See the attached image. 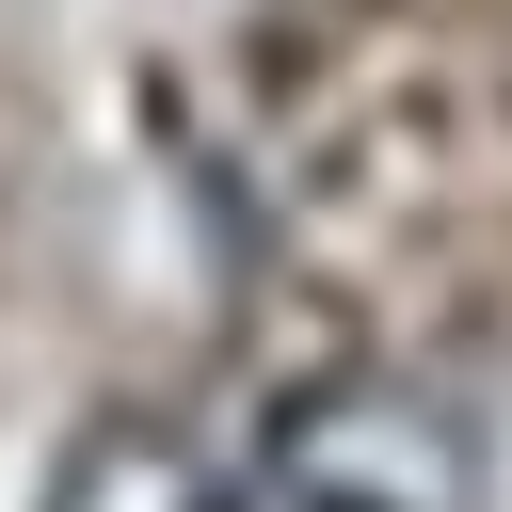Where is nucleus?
I'll return each instance as SVG.
<instances>
[{"label":"nucleus","instance_id":"obj_1","mask_svg":"<svg viewBox=\"0 0 512 512\" xmlns=\"http://www.w3.org/2000/svg\"><path fill=\"white\" fill-rule=\"evenodd\" d=\"M272 496L288 512H480V448L416 384H320L272 432Z\"/></svg>","mask_w":512,"mask_h":512},{"label":"nucleus","instance_id":"obj_2","mask_svg":"<svg viewBox=\"0 0 512 512\" xmlns=\"http://www.w3.org/2000/svg\"><path fill=\"white\" fill-rule=\"evenodd\" d=\"M48 512H240V480L176 432V416H96L48 464Z\"/></svg>","mask_w":512,"mask_h":512}]
</instances>
